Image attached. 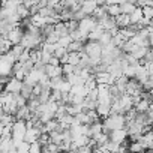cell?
<instances>
[{"label":"cell","instance_id":"277c9868","mask_svg":"<svg viewBox=\"0 0 153 153\" xmlns=\"http://www.w3.org/2000/svg\"><path fill=\"white\" fill-rule=\"evenodd\" d=\"M21 89H23V81H20L17 78H12L2 90H6L8 93H12V95H20Z\"/></svg>","mask_w":153,"mask_h":153},{"label":"cell","instance_id":"9a60e30c","mask_svg":"<svg viewBox=\"0 0 153 153\" xmlns=\"http://www.w3.org/2000/svg\"><path fill=\"white\" fill-rule=\"evenodd\" d=\"M24 51H26V48H24L23 45H14V48H12V51H11V53H12V54L17 57V60H18V59L24 54Z\"/></svg>","mask_w":153,"mask_h":153},{"label":"cell","instance_id":"6da1fadb","mask_svg":"<svg viewBox=\"0 0 153 153\" xmlns=\"http://www.w3.org/2000/svg\"><path fill=\"white\" fill-rule=\"evenodd\" d=\"M102 125H104V134L126 129V117L123 114H111L110 117L102 120Z\"/></svg>","mask_w":153,"mask_h":153},{"label":"cell","instance_id":"2e32d148","mask_svg":"<svg viewBox=\"0 0 153 153\" xmlns=\"http://www.w3.org/2000/svg\"><path fill=\"white\" fill-rule=\"evenodd\" d=\"M71 44H72V38H71V35H68V36H63V38H60V39H59V45H60V47H65V48H68Z\"/></svg>","mask_w":153,"mask_h":153},{"label":"cell","instance_id":"ac0fdd59","mask_svg":"<svg viewBox=\"0 0 153 153\" xmlns=\"http://www.w3.org/2000/svg\"><path fill=\"white\" fill-rule=\"evenodd\" d=\"M141 86H143V90H144V92L150 93V92H152V89H153V81L149 78V80H147V81H144Z\"/></svg>","mask_w":153,"mask_h":153},{"label":"cell","instance_id":"8992f818","mask_svg":"<svg viewBox=\"0 0 153 153\" xmlns=\"http://www.w3.org/2000/svg\"><path fill=\"white\" fill-rule=\"evenodd\" d=\"M107 14L113 18H117L122 15V9H120V3L117 2H107Z\"/></svg>","mask_w":153,"mask_h":153},{"label":"cell","instance_id":"e0dca14e","mask_svg":"<svg viewBox=\"0 0 153 153\" xmlns=\"http://www.w3.org/2000/svg\"><path fill=\"white\" fill-rule=\"evenodd\" d=\"M30 153H42V146L39 144V141L30 144Z\"/></svg>","mask_w":153,"mask_h":153},{"label":"cell","instance_id":"7a4b0ae2","mask_svg":"<svg viewBox=\"0 0 153 153\" xmlns=\"http://www.w3.org/2000/svg\"><path fill=\"white\" fill-rule=\"evenodd\" d=\"M84 53L95 60H102V53H104V47L101 45V42H92L87 41L86 47H84Z\"/></svg>","mask_w":153,"mask_h":153},{"label":"cell","instance_id":"9c48e42d","mask_svg":"<svg viewBox=\"0 0 153 153\" xmlns=\"http://www.w3.org/2000/svg\"><path fill=\"white\" fill-rule=\"evenodd\" d=\"M116 21H117V27L122 30V29H126V27H129L132 23H131V15H120V17H117L116 18Z\"/></svg>","mask_w":153,"mask_h":153},{"label":"cell","instance_id":"5b68a950","mask_svg":"<svg viewBox=\"0 0 153 153\" xmlns=\"http://www.w3.org/2000/svg\"><path fill=\"white\" fill-rule=\"evenodd\" d=\"M128 137H129L128 129H120V131H113V132H110V141L117 143V144H123V143L128 140Z\"/></svg>","mask_w":153,"mask_h":153},{"label":"cell","instance_id":"ffe728a7","mask_svg":"<svg viewBox=\"0 0 153 153\" xmlns=\"http://www.w3.org/2000/svg\"><path fill=\"white\" fill-rule=\"evenodd\" d=\"M150 80L153 81V74H150Z\"/></svg>","mask_w":153,"mask_h":153},{"label":"cell","instance_id":"8fae6325","mask_svg":"<svg viewBox=\"0 0 153 153\" xmlns=\"http://www.w3.org/2000/svg\"><path fill=\"white\" fill-rule=\"evenodd\" d=\"M68 63L72 66H78L81 63V53H69L68 54Z\"/></svg>","mask_w":153,"mask_h":153},{"label":"cell","instance_id":"3957f363","mask_svg":"<svg viewBox=\"0 0 153 153\" xmlns=\"http://www.w3.org/2000/svg\"><path fill=\"white\" fill-rule=\"evenodd\" d=\"M24 35H26V30L18 24L9 35H8V39L12 42V45H21V42H23V38H24Z\"/></svg>","mask_w":153,"mask_h":153},{"label":"cell","instance_id":"7c38bea8","mask_svg":"<svg viewBox=\"0 0 153 153\" xmlns=\"http://www.w3.org/2000/svg\"><path fill=\"white\" fill-rule=\"evenodd\" d=\"M143 18H144V12H143V9H141V8H137L135 12L131 15V23H132V24H138Z\"/></svg>","mask_w":153,"mask_h":153},{"label":"cell","instance_id":"52a82bcc","mask_svg":"<svg viewBox=\"0 0 153 153\" xmlns=\"http://www.w3.org/2000/svg\"><path fill=\"white\" fill-rule=\"evenodd\" d=\"M41 135H42V132H41V131H39L38 128H33V129H27L24 141H26V143H29V144H33V143L39 141Z\"/></svg>","mask_w":153,"mask_h":153},{"label":"cell","instance_id":"4fadbf2b","mask_svg":"<svg viewBox=\"0 0 153 153\" xmlns=\"http://www.w3.org/2000/svg\"><path fill=\"white\" fill-rule=\"evenodd\" d=\"M146 149L143 147V144L140 141H135V143H131L129 144V153H144Z\"/></svg>","mask_w":153,"mask_h":153},{"label":"cell","instance_id":"30bf717a","mask_svg":"<svg viewBox=\"0 0 153 153\" xmlns=\"http://www.w3.org/2000/svg\"><path fill=\"white\" fill-rule=\"evenodd\" d=\"M12 48H14V45L9 39H0V51H2V56L11 53Z\"/></svg>","mask_w":153,"mask_h":153},{"label":"cell","instance_id":"d6986e66","mask_svg":"<svg viewBox=\"0 0 153 153\" xmlns=\"http://www.w3.org/2000/svg\"><path fill=\"white\" fill-rule=\"evenodd\" d=\"M48 65H51V66H62V62H60V59H57V57L53 56V59L50 60Z\"/></svg>","mask_w":153,"mask_h":153},{"label":"cell","instance_id":"5bb4252c","mask_svg":"<svg viewBox=\"0 0 153 153\" xmlns=\"http://www.w3.org/2000/svg\"><path fill=\"white\" fill-rule=\"evenodd\" d=\"M65 56H68V48H65V47H60L59 44H56V51H54V57H57V59H63Z\"/></svg>","mask_w":153,"mask_h":153},{"label":"cell","instance_id":"ba28073f","mask_svg":"<svg viewBox=\"0 0 153 153\" xmlns=\"http://www.w3.org/2000/svg\"><path fill=\"white\" fill-rule=\"evenodd\" d=\"M120 9L123 15H132L137 9L135 2H120Z\"/></svg>","mask_w":153,"mask_h":153}]
</instances>
